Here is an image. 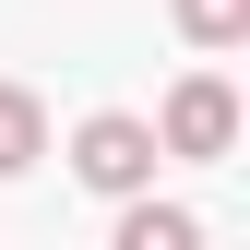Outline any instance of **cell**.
<instances>
[{
	"mask_svg": "<svg viewBox=\"0 0 250 250\" xmlns=\"http://www.w3.org/2000/svg\"><path fill=\"white\" fill-rule=\"evenodd\" d=\"M72 167H83V191H143V179H155V119L96 107V119L72 131Z\"/></svg>",
	"mask_w": 250,
	"mask_h": 250,
	"instance_id": "6da1fadb",
	"label": "cell"
},
{
	"mask_svg": "<svg viewBox=\"0 0 250 250\" xmlns=\"http://www.w3.org/2000/svg\"><path fill=\"white\" fill-rule=\"evenodd\" d=\"M238 143V96H227V72H191L167 96V119H155V155H227Z\"/></svg>",
	"mask_w": 250,
	"mask_h": 250,
	"instance_id": "7a4b0ae2",
	"label": "cell"
},
{
	"mask_svg": "<svg viewBox=\"0 0 250 250\" xmlns=\"http://www.w3.org/2000/svg\"><path fill=\"white\" fill-rule=\"evenodd\" d=\"M36 155H48V107L24 96V83H0V179H24Z\"/></svg>",
	"mask_w": 250,
	"mask_h": 250,
	"instance_id": "3957f363",
	"label": "cell"
},
{
	"mask_svg": "<svg viewBox=\"0 0 250 250\" xmlns=\"http://www.w3.org/2000/svg\"><path fill=\"white\" fill-rule=\"evenodd\" d=\"M131 214H119V250H191L203 238V214H179V203H143V191H119Z\"/></svg>",
	"mask_w": 250,
	"mask_h": 250,
	"instance_id": "277c9868",
	"label": "cell"
},
{
	"mask_svg": "<svg viewBox=\"0 0 250 250\" xmlns=\"http://www.w3.org/2000/svg\"><path fill=\"white\" fill-rule=\"evenodd\" d=\"M167 12H179L191 48H238V36H250V0H167Z\"/></svg>",
	"mask_w": 250,
	"mask_h": 250,
	"instance_id": "5b68a950",
	"label": "cell"
}]
</instances>
